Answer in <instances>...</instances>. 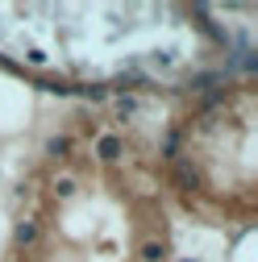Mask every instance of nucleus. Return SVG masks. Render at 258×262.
Returning a JSON list of instances; mask_svg holds the SVG:
<instances>
[{
	"label": "nucleus",
	"instance_id": "2",
	"mask_svg": "<svg viewBox=\"0 0 258 262\" xmlns=\"http://www.w3.org/2000/svg\"><path fill=\"white\" fill-rule=\"evenodd\" d=\"M167 258V246L163 242H146L142 246V262H163Z\"/></svg>",
	"mask_w": 258,
	"mask_h": 262
},
{
	"label": "nucleus",
	"instance_id": "3",
	"mask_svg": "<svg viewBox=\"0 0 258 262\" xmlns=\"http://www.w3.org/2000/svg\"><path fill=\"white\" fill-rule=\"evenodd\" d=\"M17 242H21V246L38 242V225H29V221H25V225H17Z\"/></svg>",
	"mask_w": 258,
	"mask_h": 262
},
{
	"label": "nucleus",
	"instance_id": "4",
	"mask_svg": "<svg viewBox=\"0 0 258 262\" xmlns=\"http://www.w3.org/2000/svg\"><path fill=\"white\" fill-rule=\"evenodd\" d=\"M196 179H200V171L187 167V162H179V183H196Z\"/></svg>",
	"mask_w": 258,
	"mask_h": 262
},
{
	"label": "nucleus",
	"instance_id": "5",
	"mask_svg": "<svg viewBox=\"0 0 258 262\" xmlns=\"http://www.w3.org/2000/svg\"><path fill=\"white\" fill-rule=\"evenodd\" d=\"M46 150H50V154H67V150H71V138H54Z\"/></svg>",
	"mask_w": 258,
	"mask_h": 262
},
{
	"label": "nucleus",
	"instance_id": "1",
	"mask_svg": "<svg viewBox=\"0 0 258 262\" xmlns=\"http://www.w3.org/2000/svg\"><path fill=\"white\" fill-rule=\"evenodd\" d=\"M121 150H125V146H121V138H113V134H104L100 142H96V154H100V162H117Z\"/></svg>",
	"mask_w": 258,
	"mask_h": 262
},
{
	"label": "nucleus",
	"instance_id": "6",
	"mask_svg": "<svg viewBox=\"0 0 258 262\" xmlns=\"http://www.w3.org/2000/svg\"><path fill=\"white\" fill-rule=\"evenodd\" d=\"M75 191V179H58V195H71Z\"/></svg>",
	"mask_w": 258,
	"mask_h": 262
}]
</instances>
